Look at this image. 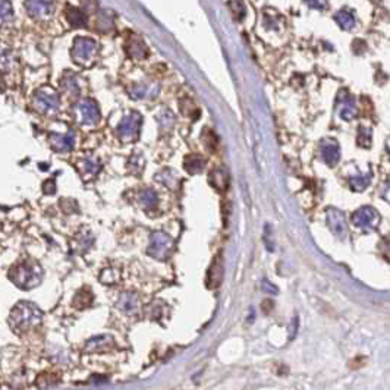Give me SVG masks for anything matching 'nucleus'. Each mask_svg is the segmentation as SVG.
<instances>
[{
	"mask_svg": "<svg viewBox=\"0 0 390 390\" xmlns=\"http://www.w3.org/2000/svg\"><path fill=\"white\" fill-rule=\"evenodd\" d=\"M42 320H43L42 310L28 301L16 304L9 314V324L18 333L28 332L30 328L40 324Z\"/></svg>",
	"mask_w": 390,
	"mask_h": 390,
	"instance_id": "nucleus-1",
	"label": "nucleus"
},
{
	"mask_svg": "<svg viewBox=\"0 0 390 390\" xmlns=\"http://www.w3.org/2000/svg\"><path fill=\"white\" fill-rule=\"evenodd\" d=\"M9 279L21 289H32L43 279V268L34 260H22L9 270Z\"/></svg>",
	"mask_w": 390,
	"mask_h": 390,
	"instance_id": "nucleus-2",
	"label": "nucleus"
},
{
	"mask_svg": "<svg viewBox=\"0 0 390 390\" xmlns=\"http://www.w3.org/2000/svg\"><path fill=\"white\" fill-rule=\"evenodd\" d=\"M97 53H98V46L92 38L88 37L75 38L74 47L70 50V56L74 62L82 66L90 65L97 58Z\"/></svg>",
	"mask_w": 390,
	"mask_h": 390,
	"instance_id": "nucleus-3",
	"label": "nucleus"
},
{
	"mask_svg": "<svg viewBox=\"0 0 390 390\" xmlns=\"http://www.w3.org/2000/svg\"><path fill=\"white\" fill-rule=\"evenodd\" d=\"M174 239L170 238L168 234L164 232H154L150 236L148 242V256H152L156 260H168L174 251Z\"/></svg>",
	"mask_w": 390,
	"mask_h": 390,
	"instance_id": "nucleus-4",
	"label": "nucleus"
},
{
	"mask_svg": "<svg viewBox=\"0 0 390 390\" xmlns=\"http://www.w3.org/2000/svg\"><path fill=\"white\" fill-rule=\"evenodd\" d=\"M141 124H142V118L138 112L132 110L130 113H126L124 116V119L120 120V124L116 128L118 136L124 141V142H132L138 138L140 130H141Z\"/></svg>",
	"mask_w": 390,
	"mask_h": 390,
	"instance_id": "nucleus-5",
	"label": "nucleus"
},
{
	"mask_svg": "<svg viewBox=\"0 0 390 390\" xmlns=\"http://www.w3.org/2000/svg\"><path fill=\"white\" fill-rule=\"evenodd\" d=\"M75 118L76 122L82 126H94L100 120V108L97 103L91 98H82L75 104Z\"/></svg>",
	"mask_w": 390,
	"mask_h": 390,
	"instance_id": "nucleus-6",
	"label": "nucleus"
},
{
	"mask_svg": "<svg viewBox=\"0 0 390 390\" xmlns=\"http://www.w3.org/2000/svg\"><path fill=\"white\" fill-rule=\"evenodd\" d=\"M59 96L52 90H40L34 96V108L43 114H53L59 110Z\"/></svg>",
	"mask_w": 390,
	"mask_h": 390,
	"instance_id": "nucleus-7",
	"label": "nucleus"
},
{
	"mask_svg": "<svg viewBox=\"0 0 390 390\" xmlns=\"http://www.w3.org/2000/svg\"><path fill=\"white\" fill-rule=\"evenodd\" d=\"M350 222L355 228H360V229H376L380 223V214L376 212V208L370 207V206H366V207H361L358 208L352 217H350Z\"/></svg>",
	"mask_w": 390,
	"mask_h": 390,
	"instance_id": "nucleus-8",
	"label": "nucleus"
},
{
	"mask_svg": "<svg viewBox=\"0 0 390 390\" xmlns=\"http://www.w3.org/2000/svg\"><path fill=\"white\" fill-rule=\"evenodd\" d=\"M336 108H338V113L339 116L344 119V120H352L358 110H356V104H355V98L348 92L346 90H340L338 92V97H336Z\"/></svg>",
	"mask_w": 390,
	"mask_h": 390,
	"instance_id": "nucleus-9",
	"label": "nucleus"
},
{
	"mask_svg": "<svg viewBox=\"0 0 390 390\" xmlns=\"http://www.w3.org/2000/svg\"><path fill=\"white\" fill-rule=\"evenodd\" d=\"M327 224L332 230V234L339 239H346L348 224L345 220V214L338 208H328L327 210Z\"/></svg>",
	"mask_w": 390,
	"mask_h": 390,
	"instance_id": "nucleus-10",
	"label": "nucleus"
},
{
	"mask_svg": "<svg viewBox=\"0 0 390 390\" xmlns=\"http://www.w3.org/2000/svg\"><path fill=\"white\" fill-rule=\"evenodd\" d=\"M322 157L328 166H336L340 160V147L334 138H324L320 142Z\"/></svg>",
	"mask_w": 390,
	"mask_h": 390,
	"instance_id": "nucleus-11",
	"label": "nucleus"
},
{
	"mask_svg": "<svg viewBox=\"0 0 390 390\" xmlns=\"http://www.w3.org/2000/svg\"><path fill=\"white\" fill-rule=\"evenodd\" d=\"M160 86L157 82H141L135 84L130 88V96L135 100H146V98H154L158 96Z\"/></svg>",
	"mask_w": 390,
	"mask_h": 390,
	"instance_id": "nucleus-12",
	"label": "nucleus"
},
{
	"mask_svg": "<svg viewBox=\"0 0 390 390\" xmlns=\"http://www.w3.org/2000/svg\"><path fill=\"white\" fill-rule=\"evenodd\" d=\"M126 53L130 54L132 59H144L148 54V48L146 43L142 42L141 37H138L136 34L130 32V36L126 37V44H125Z\"/></svg>",
	"mask_w": 390,
	"mask_h": 390,
	"instance_id": "nucleus-13",
	"label": "nucleus"
},
{
	"mask_svg": "<svg viewBox=\"0 0 390 390\" xmlns=\"http://www.w3.org/2000/svg\"><path fill=\"white\" fill-rule=\"evenodd\" d=\"M48 141L50 146L53 147V150L58 152H70L75 146V135L74 132H68L65 135L62 134H50L48 135Z\"/></svg>",
	"mask_w": 390,
	"mask_h": 390,
	"instance_id": "nucleus-14",
	"label": "nucleus"
},
{
	"mask_svg": "<svg viewBox=\"0 0 390 390\" xmlns=\"http://www.w3.org/2000/svg\"><path fill=\"white\" fill-rule=\"evenodd\" d=\"M222 280H223V257H222V254H217L207 272L206 283H207V288L216 289L220 286Z\"/></svg>",
	"mask_w": 390,
	"mask_h": 390,
	"instance_id": "nucleus-15",
	"label": "nucleus"
},
{
	"mask_svg": "<svg viewBox=\"0 0 390 390\" xmlns=\"http://www.w3.org/2000/svg\"><path fill=\"white\" fill-rule=\"evenodd\" d=\"M25 8H26L28 14H30L32 18L43 20V18H47L48 15H52V14H53L54 3H53V2H40V0H32V2H25Z\"/></svg>",
	"mask_w": 390,
	"mask_h": 390,
	"instance_id": "nucleus-16",
	"label": "nucleus"
},
{
	"mask_svg": "<svg viewBox=\"0 0 390 390\" xmlns=\"http://www.w3.org/2000/svg\"><path fill=\"white\" fill-rule=\"evenodd\" d=\"M78 169H80V172L82 174V178H84L86 180H88V179L94 178L96 174L100 172L102 163H100L96 157L88 156V157H84V158H81V160L78 162Z\"/></svg>",
	"mask_w": 390,
	"mask_h": 390,
	"instance_id": "nucleus-17",
	"label": "nucleus"
},
{
	"mask_svg": "<svg viewBox=\"0 0 390 390\" xmlns=\"http://www.w3.org/2000/svg\"><path fill=\"white\" fill-rule=\"evenodd\" d=\"M116 305H118V308H119L120 311L130 314V312H134V311L138 310V306H140V298H138V295L134 294V292H124V294L119 296Z\"/></svg>",
	"mask_w": 390,
	"mask_h": 390,
	"instance_id": "nucleus-18",
	"label": "nucleus"
},
{
	"mask_svg": "<svg viewBox=\"0 0 390 390\" xmlns=\"http://www.w3.org/2000/svg\"><path fill=\"white\" fill-rule=\"evenodd\" d=\"M371 178H372V174L370 172L368 174H361V172L355 170L354 174H349L348 180H349V185L354 191L361 192V191L368 188L370 184H371Z\"/></svg>",
	"mask_w": 390,
	"mask_h": 390,
	"instance_id": "nucleus-19",
	"label": "nucleus"
},
{
	"mask_svg": "<svg viewBox=\"0 0 390 390\" xmlns=\"http://www.w3.org/2000/svg\"><path fill=\"white\" fill-rule=\"evenodd\" d=\"M208 180L210 184L213 185V188H216L217 191L223 192L228 190L229 186V174L224 169L222 168H217V169H213L210 172V176H208Z\"/></svg>",
	"mask_w": 390,
	"mask_h": 390,
	"instance_id": "nucleus-20",
	"label": "nucleus"
},
{
	"mask_svg": "<svg viewBox=\"0 0 390 390\" xmlns=\"http://www.w3.org/2000/svg\"><path fill=\"white\" fill-rule=\"evenodd\" d=\"M138 204L146 210V212H152L156 210L158 206V196L156 194V191L152 188H146L138 194Z\"/></svg>",
	"mask_w": 390,
	"mask_h": 390,
	"instance_id": "nucleus-21",
	"label": "nucleus"
},
{
	"mask_svg": "<svg viewBox=\"0 0 390 390\" xmlns=\"http://www.w3.org/2000/svg\"><path fill=\"white\" fill-rule=\"evenodd\" d=\"M184 168H185V170H186L188 174H201L202 169L206 168V160H204V157L200 156V154H190V156H186L185 160H184Z\"/></svg>",
	"mask_w": 390,
	"mask_h": 390,
	"instance_id": "nucleus-22",
	"label": "nucleus"
},
{
	"mask_svg": "<svg viewBox=\"0 0 390 390\" xmlns=\"http://www.w3.org/2000/svg\"><path fill=\"white\" fill-rule=\"evenodd\" d=\"M333 20L345 31H349V30H352L355 26V16H354V14L349 9H340L339 12L334 14Z\"/></svg>",
	"mask_w": 390,
	"mask_h": 390,
	"instance_id": "nucleus-23",
	"label": "nucleus"
},
{
	"mask_svg": "<svg viewBox=\"0 0 390 390\" xmlns=\"http://www.w3.org/2000/svg\"><path fill=\"white\" fill-rule=\"evenodd\" d=\"M66 20L75 28H81V26L87 25V15L82 10L72 8V6L66 8Z\"/></svg>",
	"mask_w": 390,
	"mask_h": 390,
	"instance_id": "nucleus-24",
	"label": "nucleus"
},
{
	"mask_svg": "<svg viewBox=\"0 0 390 390\" xmlns=\"http://www.w3.org/2000/svg\"><path fill=\"white\" fill-rule=\"evenodd\" d=\"M113 345V339L110 336H97L92 338L87 344V350L90 352H97L102 349H108Z\"/></svg>",
	"mask_w": 390,
	"mask_h": 390,
	"instance_id": "nucleus-25",
	"label": "nucleus"
},
{
	"mask_svg": "<svg viewBox=\"0 0 390 390\" xmlns=\"http://www.w3.org/2000/svg\"><path fill=\"white\" fill-rule=\"evenodd\" d=\"M92 294H91V290L87 289V288H84V289H81V290H78L76 292V295H75V298H74V306L75 308H87L90 306L91 304H92Z\"/></svg>",
	"mask_w": 390,
	"mask_h": 390,
	"instance_id": "nucleus-26",
	"label": "nucleus"
},
{
	"mask_svg": "<svg viewBox=\"0 0 390 390\" xmlns=\"http://www.w3.org/2000/svg\"><path fill=\"white\" fill-rule=\"evenodd\" d=\"M371 138H372V130L368 126H358L356 130V144L362 148H370L371 147Z\"/></svg>",
	"mask_w": 390,
	"mask_h": 390,
	"instance_id": "nucleus-27",
	"label": "nucleus"
},
{
	"mask_svg": "<svg viewBox=\"0 0 390 390\" xmlns=\"http://www.w3.org/2000/svg\"><path fill=\"white\" fill-rule=\"evenodd\" d=\"M62 88L65 91L66 94H70V96H76L80 92V84H78V80L74 74H68L64 76L62 80Z\"/></svg>",
	"mask_w": 390,
	"mask_h": 390,
	"instance_id": "nucleus-28",
	"label": "nucleus"
},
{
	"mask_svg": "<svg viewBox=\"0 0 390 390\" xmlns=\"http://www.w3.org/2000/svg\"><path fill=\"white\" fill-rule=\"evenodd\" d=\"M128 169H130L132 174H141L142 169H144V157L142 154L138 152H135L128 160Z\"/></svg>",
	"mask_w": 390,
	"mask_h": 390,
	"instance_id": "nucleus-29",
	"label": "nucleus"
},
{
	"mask_svg": "<svg viewBox=\"0 0 390 390\" xmlns=\"http://www.w3.org/2000/svg\"><path fill=\"white\" fill-rule=\"evenodd\" d=\"M156 179H157L158 182L164 184V185L169 186V188H174V186L178 185V176H176L174 170H169V169L160 172V174L156 176Z\"/></svg>",
	"mask_w": 390,
	"mask_h": 390,
	"instance_id": "nucleus-30",
	"label": "nucleus"
},
{
	"mask_svg": "<svg viewBox=\"0 0 390 390\" xmlns=\"http://www.w3.org/2000/svg\"><path fill=\"white\" fill-rule=\"evenodd\" d=\"M201 138H202V142L206 146L207 150H210V152H214L217 148V138L214 135V132L208 128H206L204 132L201 134Z\"/></svg>",
	"mask_w": 390,
	"mask_h": 390,
	"instance_id": "nucleus-31",
	"label": "nucleus"
},
{
	"mask_svg": "<svg viewBox=\"0 0 390 390\" xmlns=\"http://www.w3.org/2000/svg\"><path fill=\"white\" fill-rule=\"evenodd\" d=\"M157 120H158L162 130H170L174 125V114H172V112H169V110H163V112L157 116Z\"/></svg>",
	"mask_w": 390,
	"mask_h": 390,
	"instance_id": "nucleus-32",
	"label": "nucleus"
},
{
	"mask_svg": "<svg viewBox=\"0 0 390 390\" xmlns=\"http://www.w3.org/2000/svg\"><path fill=\"white\" fill-rule=\"evenodd\" d=\"M12 4L9 2H0V25L12 21Z\"/></svg>",
	"mask_w": 390,
	"mask_h": 390,
	"instance_id": "nucleus-33",
	"label": "nucleus"
},
{
	"mask_svg": "<svg viewBox=\"0 0 390 390\" xmlns=\"http://www.w3.org/2000/svg\"><path fill=\"white\" fill-rule=\"evenodd\" d=\"M12 62H14V58H12V54H10L9 52L0 53V68H2L3 70H9Z\"/></svg>",
	"mask_w": 390,
	"mask_h": 390,
	"instance_id": "nucleus-34",
	"label": "nucleus"
},
{
	"mask_svg": "<svg viewBox=\"0 0 390 390\" xmlns=\"http://www.w3.org/2000/svg\"><path fill=\"white\" fill-rule=\"evenodd\" d=\"M102 282L108 283V284H112V283L118 282L116 270H113V268H108V270H104L103 274H102Z\"/></svg>",
	"mask_w": 390,
	"mask_h": 390,
	"instance_id": "nucleus-35",
	"label": "nucleus"
},
{
	"mask_svg": "<svg viewBox=\"0 0 390 390\" xmlns=\"http://www.w3.org/2000/svg\"><path fill=\"white\" fill-rule=\"evenodd\" d=\"M352 50H354L355 54H362V53L367 50V43H366L364 40L356 38V40L352 43Z\"/></svg>",
	"mask_w": 390,
	"mask_h": 390,
	"instance_id": "nucleus-36",
	"label": "nucleus"
},
{
	"mask_svg": "<svg viewBox=\"0 0 390 390\" xmlns=\"http://www.w3.org/2000/svg\"><path fill=\"white\" fill-rule=\"evenodd\" d=\"M261 289H262L264 292H267V294H278V292H279L278 288H276L274 284H272L268 280H262V282H261Z\"/></svg>",
	"mask_w": 390,
	"mask_h": 390,
	"instance_id": "nucleus-37",
	"label": "nucleus"
},
{
	"mask_svg": "<svg viewBox=\"0 0 390 390\" xmlns=\"http://www.w3.org/2000/svg\"><path fill=\"white\" fill-rule=\"evenodd\" d=\"M43 191L46 194H54L56 188H54V180H53V179H48V180L44 182Z\"/></svg>",
	"mask_w": 390,
	"mask_h": 390,
	"instance_id": "nucleus-38",
	"label": "nucleus"
},
{
	"mask_svg": "<svg viewBox=\"0 0 390 390\" xmlns=\"http://www.w3.org/2000/svg\"><path fill=\"white\" fill-rule=\"evenodd\" d=\"M382 196L384 198V201H388V202L390 204V180H388V182L384 184V188H383Z\"/></svg>",
	"mask_w": 390,
	"mask_h": 390,
	"instance_id": "nucleus-39",
	"label": "nucleus"
},
{
	"mask_svg": "<svg viewBox=\"0 0 390 390\" xmlns=\"http://www.w3.org/2000/svg\"><path fill=\"white\" fill-rule=\"evenodd\" d=\"M272 308H273V302H272V301H264V302H262V310H264V312H270Z\"/></svg>",
	"mask_w": 390,
	"mask_h": 390,
	"instance_id": "nucleus-40",
	"label": "nucleus"
},
{
	"mask_svg": "<svg viewBox=\"0 0 390 390\" xmlns=\"http://www.w3.org/2000/svg\"><path fill=\"white\" fill-rule=\"evenodd\" d=\"M308 4H310V6H316V8H318V9H322V8H324L326 6L324 2H310Z\"/></svg>",
	"mask_w": 390,
	"mask_h": 390,
	"instance_id": "nucleus-41",
	"label": "nucleus"
},
{
	"mask_svg": "<svg viewBox=\"0 0 390 390\" xmlns=\"http://www.w3.org/2000/svg\"><path fill=\"white\" fill-rule=\"evenodd\" d=\"M386 150H388V154H389L390 157V136L388 138V141H386Z\"/></svg>",
	"mask_w": 390,
	"mask_h": 390,
	"instance_id": "nucleus-42",
	"label": "nucleus"
}]
</instances>
